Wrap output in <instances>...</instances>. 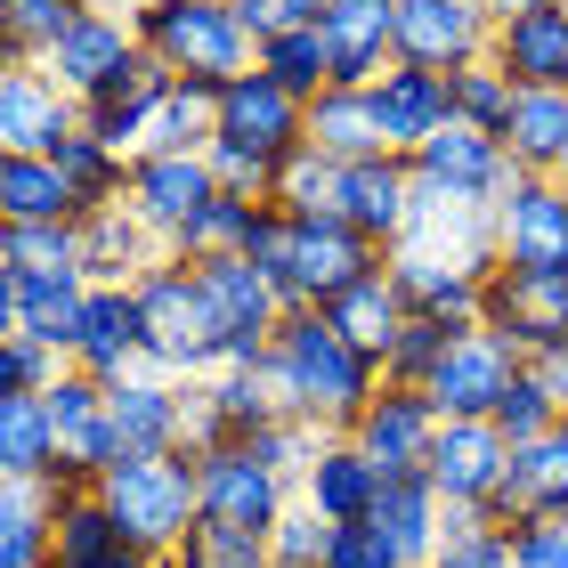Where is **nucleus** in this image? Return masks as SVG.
<instances>
[{"mask_svg":"<svg viewBox=\"0 0 568 568\" xmlns=\"http://www.w3.org/2000/svg\"><path fill=\"white\" fill-rule=\"evenodd\" d=\"M325 438H333V430H317V423H301V415H276L268 430H252L244 447L261 455V463H268L276 479H293V487H301V479H308V463L325 455Z\"/></svg>","mask_w":568,"mask_h":568,"instance_id":"nucleus-46","label":"nucleus"},{"mask_svg":"<svg viewBox=\"0 0 568 568\" xmlns=\"http://www.w3.org/2000/svg\"><path fill=\"white\" fill-rule=\"evenodd\" d=\"M463 333H471V325H455V317H423V308H415V317H406V333L390 342V357H382V382H406V390H423V382L447 366V349L463 342Z\"/></svg>","mask_w":568,"mask_h":568,"instance_id":"nucleus-42","label":"nucleus"},{"mask_svg":"<svg viewBox=\"0 0 568 568\" xmlns=\"http://www.w3.org/2000/svg\"><path fill=\"white\" fill-rule=\"evenodd\" d=\"M82 131V98L49 82V65H9L0 82V154H58Z\"/></svg>","mask_w":568,"mask_h":568,"instance_id":"nucleus-16","label":"nucleus"},{"mask_svg":"<svg viewBox=\"0 0 568 568\" xmlns=\"http://www.w3.org/2000/svg\"><path fill=\"white\" fill-rule=\"evenodd\" d=\"M479 325L511 342L520 357H545L568 342V276H528V268H496L479 301Z\"/></svg>","mask_w":568,"mask_h":568,"instance_id":"nucleus-9","label":"nucleus"},{"mask_svg":"<svg viewBox=\"0 0 568 568\" xmlns=\"http://www.w3.org/2000/svg\"><path fill=\"white\" fill-rule=\"evenodd\" d=\"M261 212H268V203L212 195V203H203V212L171 236V261H187V268H195V261H220V252H244V244H252V220H261Z\"/></svg>","mask_w":568,"mask_h":568,"instance_id":"nucleus-40","label":"nucleus"},{"mask_svg":"<svg viewBox=\"0 0 568 568\" xmlns=\"http://www.w3.org/2000/svg\"><path fill=\"white\" fill-rule=\"evenodd\" d=\"M0 276H90L82 220H0Z\"/></svg>","mask_w":568,"mask_h":568,"instance_id":"nucleus-31","label":"nucleus"},{"mask_svg":"<svg viewBox=\"0 0 568 568\" xmlns=\"http://www.w3.org/2000/svg\"><path fill=\"white\" fill-rule=\"evenodd\" d=\"M82 308H90V276H0V333H33V342L65 349L82 342Z\"/></svg>","mask_w":568,"mask_h":568,"instance_id":"nucleus-21","label":"nucleus"},{"mask_svg":"<svg viewBox=\"0 0 568 568\" xmlns=\"http://www.w3.org/2000/svg\"><path fill=\"white\" fill-rule=\"evenodd\" d=\"M212 154V179H220V195H244V203H276V179L284 163H268V154H244V146H203Z\"/></svg>","mask_w":568,"mask_h":568,"instance_id":"nucleus-48","label":"nucleus"},{"mask_svg":"<svg viewBox=\"0 0 568 568\" xmlns=\"http://www.w3.org/2000/svg\"><path fill=\"white\" fill-rule=\"evenodd\" d=\"M520 366H528V357L511 349V342H496L487 325H471V333H463V342L447 349V366H438V374L423 382V390H430V406H438L447 423H487V415H496V398L511 390V374H520Z\"/></svg>","mask_w":568,"mask_h":568,"instance_id":"nucleus-12","label":"nucleus"},{"mask_svg":"<svg viewBox=\"0 0 568 568\" xmlns=\"http://www.w3.org/2000/svg\"><path fill=\"white\" fill-rule=\"evenodd\" d=\"M342 171H349V163L301 146L293 163H284V179H276V212H284V220H342Z\"/></svg>","mask_w":568,"mask_h":568,"instance_id":"nucleus-41","label":"nucleus"},{"mask_svg":"<svg viewBox=\"0 0 568 568\" xmlns=\"http://www.w3.org/2000/svg\"><path fill=\"white\" fill-rule=\"evenodd\" d=\"M496 528H520V520H568V415L528 438V447H511V471L496 487Z\"/></svg>","mask_w":568,"mask_h":568,"instance_id":"nucleus-19","label":"nucleus"},{"mask_svg":"<svg viewBox=\"0 0 568 568\" xmlns=\"http://www.w3.org/2000/svg\"><path fill=\"white\" fill-rule=\"evenodd\" d=\"M227 9L244 17L252 41H268V33H284V24H293V0H227Z\"/></svg>","mask_w":568,"mask_h":568,"instance_id":"nucleus-52","label":"nucleus"},{"mask_svg":"<svg viewBox=\"0 0 568 568\" xmlns=\"http://www.w3.org/2000/svg\"><path fill=\"white\" fill-rule=\"evenodd\" d=\"M220 195V179H212V154H163V146H146L139 163H131V212L163 236V252H171V236L187 227L203 203Z\"/></svg>","mask_w":568,"mask_h":568,"instance_id":"nucleus-15","label":"nucleus"},{"mask_svg":"<svg viewBox=\"0 0 568 568\" xmlns=\"http://www.w3.org/2000/svg\"><path fill=\"white\" fill-rule=\"evenodd\" d=\"M511 471V438L496 423H447L438 430V447L423 463V479L438 487V504H496V487Z\"/></svg>","mask_w":568,"mask_h":568,"instance_id":"nucleus-17","label":"nucleus"},{"mask_svg":"<svg viewBox=\"0 0 568 568\" xmlns=\"http://www.w3.org/2000/svg\"><path fill=\"white\" fill-rule=\"evenodd\" d=\"M496 268L568 276V187H560V179L520 171L496 195Z\"/></svg>","mask_w":568,"mask_h":568,"instance_id":"nucleus-5","label":"nucleus"},{"mask_svg":"<svg viewBox=\"0 0 568 568\" xmlns=\"http://www.w3.org/2000/svg\"><path fill=\"white\" fill-rule=\"evenodd\" d=\"M438 430H447V415L430 406V390L382 382V390H374V406H366V415H357L342 438H349V447L374 463L382 479H423V463H430V447H438Z\"/></svg>","mask_w":568,"mask_h":568,"instance_id":"nucleus-7","label":"nucleus"},{"mask_svg":"<svg viewBox=\"0 0 568 568\" xmlns=\"http://www.w3.org/2000/svg\"><path fill=\"white\" fill-rule=\"evenodd\" d=\"M58 511H65V487H49V479H9L0 487V568H49V552H58Z\"/></svg>","mask_w":568,"mask_h":568,"instance_id":"nucleus-29","label":"nucleus"},{"mask_svg":"<svg viewBox=\"0 0 568 568\" xmlns=\"http://www.w3.org/2000/svg\"><path fill=\"white\" fill-rule=\"evenodd\" d=\"M511 114H520V82L496 65V58H479V65H463L455 73V122L463 131H479V139H511Z\"/></svg>","mask_w":568,"mask_h":568,"instance_id":"nucleus-39","label":"nucleus"},{"mask_svg":"<svg viewBox=\"0 0 568 568\" xmlns=\"http://www.w3.org/2000/svg\"><path fill=\"white\" fill-rule=\"evenodd\" d=\"M195 487H203V520H220V528H252V536H268L284 511H293V496H301V487H293V479H276L252 447L195 455Z\"/></svg>","mask_w":568,"mask_h":568,"instance_id":"nucleus-8","label":"nucleus"},{"mask_svg":"<svg viewBox=\"0 0 568 568\" xmlns=\"http://www.w3.org/2000/svg\"><path fill=\"white\" fill-rule=\"evenodd\" d=\"M284 268H293V276H284V308H325L333 293H349L357 276L390 268V252H374L349 220H293Z\"/></svg>","mask_w":568,"mask_h":568,"instance_id":"nucleus-6","label":"nucleus"},{"mask_svg":"<svg viewBox=\"0 0 568 568\" xmlns=\"http://www.w3.org/2000/svg\"><path fill=\"white\" fill-rule=\"evenodd\" d=\"M114 438H122V463L131 455H179V406H187V382L171 374H131L114 382Z\"/></svg>","mask_w":568,"mask_h":568,"instance_id":"nucleus-25","label":"nucleus"},{"mask_svg":"<svg viewBox=\"0 0 568 568\" xmlns=\"http://www.w3.org/2000/svg\"><path fill=\"white\" fill-rule=\"evenodd\" d=\"M73 374L90 382H131L146 374V308H139V284H90V308H82V342H73Z\"/></svg>","mask_w":568,"mask_h":568,"instance_id":"nucleus-13","label":"nucleus"},{"mask_svg":"<svg viewBox=\"0 0 568 568\" xmlns=\"http://www.w3.org/2000/svg\"><path fill=\"white\" fill-rule=\"evenodd\" d=\"M366 528H374L406 568H430L438 545H447V504H438L430 479H390V487H382V511H374Z\"/></svg>","mask_w":568,"mask_h":568,"instance_id":"nucleus-28","label":"nucleus"},{"mask_svg":"<svg viewBox=\"0 0 568 568\" xmlns=\"http://www.w3.org/2000/svg\"><path fill=\"white\" fill-rule=\"evenodd\" d=\"M528 366L545 374V390L560 398V415H568V342H560V349H545V357H528Z\"/></svg>","mask_w":568,"mask_h":568,"instance_id":"nucleus-53","label":"nucleus"},{"mask_svg":"<svg viewBox=\"0 0 568 568\" xmlns=\"http://www.w3.org/2000/svg\"><path fill=\"white\" fill-rule=\"evenodd\" d=\"M487 41H496V17L471 0H398V65L463 73L487 58Z\"/></svg>","mask_w":568,"mask_h":568,"instance_id":"nucleus-11","label":"nucleus"},{"mask_svg":"<svg viewBox=\"0 0 568 568\" xmlns=\"http://www.w3.org/2000/svg\"><path fill=\"white\" fill-rule=\"evenodd\" d=\"M82 17L90 0H0V49H9V65H41Z\"/></svg>","mask_w":568,"mask_h":568,"instance_id":"nucleus-37","label":"nucleus"},{"mask_svg":"<svg viewBox=\"0 0 568 568\" xmlns=\"http://www.w3.org/2000/svg\"><path fill=\"white\" fill-rule=\"evenodd\" d=\"M415 154H374V163H349L342 171V220L366 236L374 252H398L406 227H415Z\"/></svg>","mask_w":568,"mask_h":568,"instance_id":"nucleus-14","label":"nucleus"},{"mask_svg":"<svg viewBox=\"0 0 568 568\" xmlns=\"http://www.w3.org/2000/svg\"><path fill=\"white\" fill-rule=\"evenodd\" d=\"M308 146L333 154V163H374V154H390V146H382V122H374V98L342 90V82L308 106Z\"/></svg>","mask_w":568,"mask_h":568,"instance_id":"nucleus-32","label":"nucleus"},{"mask_svg":"<svg viewBox=\"0 0 568 568\" xmlns=\"http://www.w3.org/2000/svg\"><path fill=\"white\" fill-rule=\"evenodd\" d=\"M511 568H568V520H520L511 528Z\"/></svg>","mask_w":568,"mask_h":568,"instance_id":"nucleus-50","label":"nucleus"},{"mask_svg":"<svg viewBox=\"0 0 568 568\" xmlns=\"http://www.w3.org/2000/svg\"><path fill=\"white\" fill-rule=\"evenodd\" d=\"M65 374V349L33 342V333H0V398H49Z\"/></svg>","mask_w":568,"mask_h":568,"instance_id":"nucleus-44","label":"nucleus"},{"mask_svg":"<svg viewBox=\"0 0 568 568\" xmlns=\"http://www.w3.org/2000/svg\"><path fill=\"white\" fill-rule=\"evenodd\" d=\"M325 317H333V333H349L366 357H390V342L406 333V317H415V308H406V293H398L390 268H374V276H357L349 293H333Z\"/></svg>","mask_w":568,"mask_h":568,"instance_id":"nucleus-30","label":"nucleus"},{"mask_svg":"<svg viewBox=\"0 0 568 568\" xmlns=\"http://www.w3.org/2000/svg\"><path fill=\"white\" fill-rule=\"evenodd\" d=\"M487 423H496V430L511 438V447H528V438H545V430L560 423V398L545 390V374H536V366H520V374H511V390L496 398V415H487Z\"/></svg>","mask_w":568,"mask_h":568,"instance_id":"nucleus-45","label":"nucleus"},{"mask_svg":"<svg viewBox=\"0 0 568 568\" xmlns=\"http://www.w3.org/2000/svg\"><path fill=\"white\" fill-rule=\"evenodd\" d=\"M528 9H568V0H487V17H496V24L504 17H528Z\"/></svg>","mask_w":568,"mask_h":568,"instance_id":"nucleus-54","label":"nucleus"},{"mask_svg":"<svg viewBox=\"0 0 568 568\" xmlns=\"http://www.w3.org/2000/svg\"><path fill=\"white\" fill-rule=\"evenodd\" d=\"M520 90H568V9H528V17H504L496 41H487Z\"/></svg>","mask_w":568,"mask_h":568,"instance_id":"nucleus-23","label":"nucleus"},{"mask_svg":"<svg viewBox=\"0 0 568 568\" xmlns=\"http://www.w3.org/2000/svg\"><path fill=\"white\" fill-rule=\"evenodd\" d=\"M139 308H146V374H171V382L220 374L227 333H220L212 301H203V276L187 261H154L139 276Z\"/></svg>","mask_w":568,"mask_h":568,"instance_id":"nucleus-3","label":"nucleus"},{"mask_svg":"<svg viewBox=\"0 0 568 568\" xmlns=\"http://www.w3.org/2000/svg\"><path fill=\"white\" fill-rule=\"evenodd\" d=\"M268 552H276V568H325V552H333V520H325L317 504L293 496V511L268 528Z\"/></svg>","mask_w":568,"mask_h":568,"instance_id":"nucleus-47","label":"nucleus"},{"mask_svg":"<svg viewBox=\"0 0 568 568\" xmlns=\"http://www.w3.org/2000/svg\"><path fill=\"white\" fill-rule=\"evenodd\" d=\"M220 146H244V154H268V163H293L308 146V106L293 90H276L261 65L236 73L220 90Z\"/></svg>","mask_w":568,"mask_h":568,"instance_id":"nucleus-10","label":"nucleus"},{"mask_svg":"<svg viewBox=\"0 0 568 568\" xmlns=\"http://www.w3.org/2000/svg\"><path fill=\"white\" fill-rule=\"evenodd\" d=\"M98 504L131 528V545L154 560H171L187 545V528L203 520V487H195V455H131L98 479Z\"/></svg>","mask_w":568,"mask_h":568,"instance_id":"nucleus-4","label":"nucleus"},{"mask_svg":"<svg viewBox=\"0 0 568 568\" xmlns=\"http://www.w3.org/2000/svg\"><path fill=\"white\" fill-rule=\"evenodd\" d=\"M0 220H82V203L49 154H0Z\"/></svg>","mask_w":568,"mask_h":568,"instance_id":"nucleus-34","label":"nucleus"},{"mask_svg":"<svg viewBox=\"0 0 568 568\" xmlns=\"http://www.w3.org/2000/svg\"><path fill=\"white\" fill-rule=\"evenodd\" d=\"M171 560H179V568H276L268 536H252V528H220V520H195V528H187V545H179Z\"/></svg>","mask_w":568,"mask_h":568,"instance_id":"nucleus-43","label":"nucleus"},{"mask_svg":"<svg viewBox=\"0 0 568 568\" xmlns=\"http://www.w3.org/2000/svg\"><path fill=\"white\" fill-rule=\"evenodd\" d=\"M82 261H90V284H139L154 261H171V252L131 203H106V212L82 220Z\"/></svg>","mask_w":568,"mask_h":568,"instance_id":"nucleus-27","label":"nucleus"},{"mask_svg":"<svg viewBox=\"0 0 568 568\" xmlns=\"http://www.w3.org/2000/svg\"><path fill=\"white\" fill-rule=\"evenodd\" d=\"M131 33L154 65L187 73V82H236L252 73L261 41L244 33V17L227 0H139L131 9Z\"/></svg>","mask_w":568,"mask_h":568,"instance_id":"nucleus-2","label":"nucleus"},{"mask_svg":"<svg viewBox=\"0 0 568 568\" xmlns=\"http://www.w3.org/2000/svg\"><path fill=\"white\" fill-rule=\"evenodd\" d=\"M325 568H406L390 545H382L374 528H333V552H325Z\"/></svg>","mask_w":568,"mask_h":568,"instance_id":"nucleus-51","label":"nucleus"},{"mask_svg":"<svg viewBox=\"0 0 568 568\" xmlns=\"http://www.w3.org/2000/svg\"><path fill=\"white\" fill-rule=\"evenodd\" d=\"M261 374H268V390H276L284 415L317 423V430H333V438L366 415L374 390H382V357H366L349 333H333L325 308H284L276 357H268Z\"/></svg>","mask_w":568,"mask_h":568,"instance_id":"nucleus-1","label":"nucleus"},{"mask_svg":"<svg viewBox=\"0 0 568 568\" xmlns=\"http://www.w3.org/2000/svg\"><path fill=\"white\" fill-rule=\"evenodd\" d=\"M415 179H423V187H447V195L487 203V212H496V195L520 179V163H511L496 139H479V131H463V122H447L430 146H415Z\"/></svg>","mask_w":568,"mask_h":568,"instance_id":"nucleus-20","label":"nucleus"},{"mask_svg":"<svg viewBox=\"0 0 568 568\" xmlns=\"http://www.w3.org/2000/svg\"><path fill=\"white\" fill-rule=\"evenodd\" d=\"M382 487H390V479H382L349 438H325V455L308 463V479H301V504H317L333 528H366L382 511Z\"/></svg>","mask_w":568,"mask_h":568,"instance_id":"nucleus-26","label":"nucleus"},{"mask_svg":"<svg viewBox=\"0 0 568 568\" xmlns=\"http://www.w3.org/2000/svg\"><path fill=\"white\" fill-rule=\"evenodd\" d=\"M49 163L65 171V187H73V203H82V220L131 195V154H114L106 139H90V131H73L58 154H49Z\"/></svg>","mask_w":568,"mask_h":568,"instance_id":"nucleus-36","label":"nucleus"},{"mask_svg":"<svg viewBox=\"0 0 568 568\" xmlns=\"http://www.w3.org/2000/svg\"><path fill=\"white\" fill-rule=\"evenodd\" d=\"M154 568H179V560H154Z\"/></svg>","mask_w":568,"mask_h":568,"instance_id":"nucleus-56","label":"nucleus"},{"mask_svg":"<svg viewBox=\"0 0 568 568\" xmlns=\"http://www.w3.org/2000/svg\"><path fill=\"white\" fill-rule=\"evenodd\" d=\"M366 98H374V122H382V146H390V154H415V146H430L455 122V73L390 65Z\"/></svg>","mask_w":568,"mask_h":568,"instance_id":"nucleus-18","label":"nucleus"},{"mask_svg":"<svg viewBox=\"0 0 568 568\" xmlns=\"http://www.w3.org/2000/svg\"><path fill=\"white\" fill-rule=\"evenodd\" d=\"M49 568H154V552L131 545V528L98 504V487H82V496H65V511H58V552H49Z\"/></svg>","mask_w":568,"mask_h":568,"instance_id":"nucleus-24","label":"nucleus"},{"mask_svg":"<svg viewBox=\"0 0 568 568\" xmlns=\"http://www.w3.org/2000/svg\"><path fill=\"white\" fill-rule=\"evenodd\" d=\"M58 471V430L41 398H0V479H49Z\"/></svg>","mask_w":568,"mask_h":568,"instance_id":"nucleus-38","label":"nucleus"},{"mask_svg":"<svg viewBox=\"0 0 568 568\" xmlns=\"http://www.w3.org/2000/svg\"><path fill=\"white\" fill-rule=\"evenodd\" d=\"M430 568H511V528H463L438 545Z\"/></svg>","mask_w":568,"mask_h":568,"instance_id":"nucleus-49","label":"nucleus"},{"mask_svg":"<svg viewBox=\"0 0 568 568\" xmlns=\"http://www.w3.org/2000/svg\"><path fill=\"white\" fill-rule=\"evenodd\" d=\"M504 154H511L520 171L552 179V171H560V154H568V90H520V114H511Z\"/></svg>","mask_w":568,"mask_h":568,"instance_id":"nucleus-35","label":"nucleus"},{"mask_svg":"<svg viewBox=\"0 0 568 568\" xmlns=\"http://www.w3.org/2000/svg\"><path fill=\"white\" fill-rule=\"evenodd\" d=\"M552 179H560V187H568V154H560V171H552Z\"/></svg>","mask_w":568,"mask_h":568,"instance_id":"nucleus-55","label":"nucleus"},{"mask_svg":"<svg viewBox=\"0 0 568 568\" xmlns=\"http://www.w3.org/2000/svg\"><path fill=\"white\" fill-rule=\"evenodd\" d=\"M268 73L276 90H293L301 106H317V98L333 90V41H325V24H284V33L261 41V58H252Z\"/></svg>","mask_w":568,"mask_h":568,"instance_id":"nucleus-33","label":"nucleus"},{"mask_svg":"<svg viewBox=\"0 0 568 568\" xmlns=\"http://www.w3.org/2000/svg\"><path fill=\"white\" fill-rule=\"evenodd\" d=\"M139 58V33H131V17H114V9H90L82 24H73V33L58 41V49H49V82H58L65 98H82V106H90V98L98 90H106L114 82V73L122 65H131Z\"/></svg>","mask_w":568,"mask_h":568,"instance_id":"nucleus-22","label":"nucleus"}]
</instances>
